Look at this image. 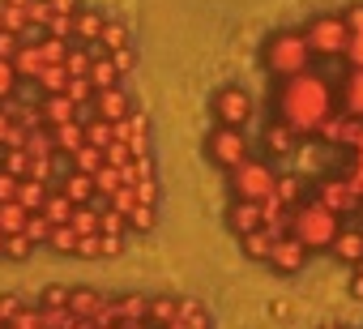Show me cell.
Here are the masks:
<instances>
[{
    "label": "cell",
    "mask_w": 363,
    "mask_h": 329,
    "mask_svg": "<svg viewBox=\"0 0 363 329\" xmlns=\"http://www.w3.org/2000/svg\"><path fill=\"white\" fill-rule=\"evenodd\" d=\"M94 189H99V197H103V201H111V197L124 189V180H120V172H116V167H107V162H103V172L94 176Z\"/></svg>",
    "instance_id": "34"
},
{
    "label": "cell",
    "mask_w": 363,
    "mask_h": 329,
    "mask_svg": "<svg viewBox=\"0 0 363 329\" xmlns=\"http://www.w3.org/2000/svg\"><path fill=\"white\" fill-rule=\"evenodd\" d=\"M116 141V128L103 120V116H94L90 124H86V145H94V150H107Z\"/></svg>",
    "instance_id": "31"
},
{
    "label": "cell",
    "mask_w": 363,
    "mask_h": 329,
    "mask_svg": "<svg viewBox=\"0 0 363 329\" xmlns=\"http://www.w3.org/2000/svg\"><path fill=\"white\" fill-rule=\"evenodd\" d=\"M99 218H103V214H99L94 206H77L73 218H69V227H73L77 235H99Z\"/></svg>",
    "instance_id": "32"
},
{
    "label": "cell",
    "mask_w": 363,
    "mask_h": 329,
    "mask_svg": "<svg viewBox=\"0 0 363 329\" xmlns=\"http://www.w3.org/2000/svg\"><path fill=\"white\" fill-rule=\"evenodd\" d=\"M333 111H337V107H333V86H329L320 73H312V69L286 77L282 90H278V120H282L295 137L320 133V124H325Z\"/></svg>",
    "instance_id": "1"
},
{
    "label": "cell",
    "mask_w": 363,
    "mask_h": 329,
    "mask_svg": "<svg viewBox=\"0 0 363 329\" xmlns=\"http://www.w3.org/2000/svg\"><path fill=\"white\" fill-rule=\"evenodd\" d=\"M103 22H107V13H103V9H82V13L73 18V39H77L82 48L99 43V39H103Z\"/></svg>",
    "instance_id": "14"
},
{
    "label": "cell",
    "mask_w": 363,
    "mask_h": 329,
    "mask_svg": "<svg viewBox=\"0 0 363 329\" xmlns=\"http://www.w3.org/2000/svg\"><path fill=\"white\" fill-rule=\"evenodd\" d=\"M0 30H9V35H30V22H26V9H18V5H5L0 0Z\"/></svg>",
    "instance_id": "27"
},
{
    "label": "cell",
    "mask_w": 363,
    "mask_h": 329,
    "mask_svg": "<svg viewBox=\"0 0 363 329\" xmlns=\"http://www.w3.org/2000/svg\"><path fill=\"white\" fill-rule=\"evenodd\" d=\"M0 257H5V235H0Z\"/></svg>",
    "instance_id": "56"
},
{
    "label": "cell",
    "mask_w": 363,
    "mask_h": 329,
    "mask_svg": "<svg viewBox=\"0 0 363 329\" xmlns=\"http://www.w3.org/2000/svg\"><path fill=\"white\" fill-rule=\"evenodd\" d=\"M329 252H333L337 261H346V265H359V261H363V231H359V227H342Z\"/></svg>",
    "instance_id": "16"
},
{
    "label": "cell",
    "mask_w": 363,
    "mask_h": 329,
    "mask_svg": "<svg viewBox=\"0 0 363 329\" xmlns=\"http://www.w3.org/2000/svg\"><path fill=\"white\" fill-rule=\"evenodd\" d=\"M295 141H299V137H295L282 120H274V124L265 128V145H269L274 154H291V150H295Z\"/></svg>",
    "instance_id": "28"
},
{
    "label": "cell",
    "mask_w": 363,
    "mask_h": 329,
    "mask_svg": "<svg viewBox=\"0 0 363 329\" xmlns=\"http://www.w3.org/2000/svg\"><path fill=\"white\" fill-rule=\"evenodd\" d=\"M39 111H43V124H48V128H56V124H69V120H77V107L69 103V94H48V103H43Z\"/></svg>",
    "instance_id": "17"
},
{
    "label": "cell",
    "mask_w": 363,
    "mask_h": 329,
    "mask_svg": "<svg viewBox=\"0 0 363 329\" xmlns=\"http://www.w3.org/2000/svg\"><path fill=\"white\" fill-rule=\"evenodd\" d=\"M5 5H18V9H26V5H30V0H5Z\"/></svg>",
    "instance_id": "55"
},
{
    "label": "cell",
    "mask_w": 363,
    "mask_h": 329,
    "mask_svg": "<svg viewBox=\"0 0 363 329\" xmlns=\"http://www.w3.org/2000/svg\"><path fill=\"white\" fill-rule=\"evenodd\" d=\"M73 210H77V206H73L60 189H52V193H48V201H43V218H48L52 227H65V223L73 218Z\"/></svg>",
    "instance_id": "23"
},
{
    "label": "cell",
    "mask_w": 363,
    "mask_h": 329,
    "mask_svg": "<svg viewBox=\"0 0 363 329\" xmlns=\"http://www.w3.org/2000/svg\"><path fill=\"white\" fill-rule=\"evenodd\" d=\"M342 22H346L350 35H363V5H350V9L342 13Z\"/></svg>",
    "instance_id": "52"
},
{
    "label": "cell",
    "mask_w": 363,
    "mask_h": 329,
    "mask_svg": "<svg viewBox=\"0 0 363 329\" xmlns=\"http://www.w3.org/2000/svg\"><path fill=\"white\" fill-rule=\"evenodd\" d=\"M26 223H30V214L18 201L0 206V235H26Z\"/></svg>",
    "instance_id": "24"
},
{
    "label": "cell",
    "mask_w": 363,
    "mask_h": 329,
    "mask_svg": "<svg viewBox=\"0 0 363 329\" xmlns=\"http://www.w3.org/2000/svg\"><path fill=\"white\" fill-rule=\"evenodd\" d=\"M65 94H69V103H73V107H90L99 90L90 86V77H69V90H65Z\"/></svg>",
    "instance_id": "36"
},
{
    "label": "cell",
    "mask_w": 363,
    "mask_h": 329,
    "mask_svg": "<svg viewBox=\"0 0 363 329\" xmlns=\"http://www.w3.org/2000/svg\"><path fill=\"white\" fill-rule=\"evenodd\" d=\"M90 60H94L90 48L77 43V48H69V56H65V73H69V77H86V73H90Z\"/></svg>",
    "instance_id": "35"
},
{
    "label": "cell",
    "mask_w": 363,
    "mask_h": 329,
    "mask_svg": "<svg viewBox=\"0 0 363 329\" xmlns=\"http://www.w3.org/2000/svg\"><path fill=\"white\" fill-rule=\"evenodd\" d=\"M99 235L124 240V235H128V218H124L120 210H103V218H99Z\"/></svg>",
    "instance_id": "38"
},
{
    "label": "cell",
    "mask_w": 363,
    "mask_h": 329,
    "mask_svg": "<svg viewBox=\"0 0 363 329\" xmlns=\"http://www.w3.org/2000/svg\"><path fill=\"white\" fill-rule=\"evenodd\" d=\"M308 257H312V252H308L299 240L278 235V240H274V248H269V261H265V265H274L278 274H299V269L308 265Z\"/></svg>",
    "instance_id": "10"
},
{
    "label": "cell",
    "mask_w": 363,
    "mask_h": 329,
    "mask_svg": "<svg viewBox=\"0 0 363 329\" xmlns=\"http://www.w3.org/2000/svg\"><path fill=\"white\" fill-rule=\"evenodd\" d=\"M18 82H22V77H18L13 60H0V103H5V99H9V94L18 90Z\"/></svg>",
    "instance_id": "43"
},
{
    "label": "cell",
    "mask_w": 363,
    "mask_h": 329,
    "mask_svg": "<svg viewBox=\"0 0 363 329\" xmlns=\"http://www.w3.org/2000/svg\"><path fill=\"white\" fill-rule=\"evenodd\" d=\"M342 60H346L350 69H363V35H350V39H346V52H342Z\"/></svg>",
    "instance_id": "46"
},
{
    "label": "cell",
    "mask_w": 363,
    "mask_h": 329,
    "mask_svg": "<svg viewBox=\"0 0 363 329\" xmlns=\"http://www.w3.org/2000/svg\"><path fill=\"white\" fill-rule=\"evenodd\" d=\"M52 5V13H60V18H77L82 13V0H48Z\"/></svg>",
    "instance_id": "53"
},
{
    "label": "cell",
    "mask_w": 363,
    "mask_h": 329,
    "mask_svg": "<svg viewBox=\"0 0 363 329\" xmlns=\"http://www.w3.org/2000/svg\"><path fill=\"white\" fill-rule=\"evenodd\" d=\"M342 107H346V116H359V120H363V69H350V73H346Z\"/></svg>",
    "instance_id": "19"
},
{
    "label": "cell",
    "mask_w": 363,
    "mask_h": 329,
    "mask_svg": "<svg viewBox=\"0 0 363 329\" xmlns=\"http://www.w3.org/2000/svg\"><path fill=\"white\" fill-rule=\"evenodd\" d=\"M52 133V145H56V154H73V150H82L86 145V124L82 120H69V124H56V128H48Z\"/></svg>",
    "instance_id": "15"
},
{
    "label": "cell",
    "mask_w": 363,
    "mask_h": 329,
    "mask_svg": "<svg viewBox=\"0 0 363 329\" xmlns=\"http://www.w3.org/2000/svg\"><path fill=\"white\" fill-rule=\"evenodd\" d=\"M69 172H82V176H99L103 172V150H94V145H82V150H73L69 154Z\"/></svg>",
    "instance_id": "20"
},
{
    "label": "cell",
    "mask_w": 363,
    "mask_h": 329,
    "mask_svg": "<svg viewBox=\"0 0 363 329\" xmlns=\"http://www.w3.org/2000/svg\"><path fill=\"white\" fill-rule=\"evenodd\" d=\"M274 197L282 201V210H295L299 201H308V189H303L299 176H278L274 180Z\"/></svg>",
    "instance_id": "18"
},
{
    "label": "cell",
    "mask_w": 363,
    "mask_h": 329,
    "mask_svg": "<svg viewBox=\"0 0 363 329\" xmlns=\"http://www.w3.org/2000/svg\"><path fill=\"white\" fill-rule=\"evenodd\" d=\"M22 43H26V39H18V35H9V30H0V60H13V56L22 52Z\"/></svg>",
    "instance_id": "48"
},
{
    "label": "cell",
    "mask_w": 363,
    "mask_h": 329,
    "mask_svg": "<svg viewBox=\"0 0 363 329\" xmlns=\"http://www.w3.org/2000/svg\"><path fill=\"white\" fill-rule=\"evenodd\" d=\"M22 308H26V303H22L18 295H0V320H5V325H9V320L22 312Z\"/></svg>",
    "instance_id": "50"
},
{
    "label": "cell",
    "mask_w": 363,
    "mask_h": 329,
    "mask_svg": "<svg viewBox=\"0 0 363 329\" xmlns=\"http://www.w3.org/2000/svg\"><path fill=\"white\" fill-rule=\"evenodd\" d=\"M18 176H9V172H0V206H9V201H18Z\"/></svg>",
    "instance_id": "47"
},
{
    "label": "cell",
    "mask_w": 363,
    "mask_h": 329,
    "mask_svg": "<svg viewBox=\"0 0 363 329\" xmlns=\"http://www.w3.org/2000/svg\"><path fill=\"white\" fill-rule=\"evenodd\" d=\"M308 60H312V52H308V43H303V30H282V35H274V39L265 43V69L278 73L282 82L295 77V73H303Z\"/></svg>",
    "instance_id": "3"
},
{
    "label": "cell",
    "mask_w": 363,
    "mask_h": 329,
    "mask_svg": "<svg viewBox=\"0 0 363 329\" xmlns=\"http://www.w3.org/2000/svg\"><path fill=\"white\" fill-rule=\"evenodd\" d=\"M231 176V193H235V201H265V197H274V172L265 167L261 158H248V162H240L235 172H227Z\"/></svg>",
    "instance_id": "4"
},
{
    "label": "cell",
    "mask_w": 363,
    "mask_h": 329,
    "mask_svg": "<svg viewBox=\"0 0 363 329\" xmlns=\"http://www.w3.org/2000/svg\"><path fill=\"white\" fill-rule=\"evenodd\" d=\"M337 231H342V218L337 214H329L320 201H299L295 210H286V235L291 240H299L308 252H325V248H333V240H337Z\"/></svg>",
    "instance_id": "2"
},
{
    "label": "cell",
    "mask_w": 363,
    "mask_h": 329,
    "mask_svg": "<svg viewBox=\"0 0 363 329\" xmlns=\"http://www.w3.org/2000/svg\"><path fill=\"white\" fill-rule=\"evenodd\" d=\"M30 252H35V244H30L26 235H5V257H9V261H26Z\"/></svg>",
    "instance_id": "41"
},
{
    "label": "cell",
    "mask_w": 363,
    "mask_h": 329,
    "mask_svg": "<svg viewBox=\"0 0 363 329\" xmlns=\"http://www.w3.org/2000/svg\"><path fill=\"white\" fill-rule=\"evenodd\" d=\"M39 56H43V65H65V56H69V43L65 39H39Z\"/></svg>",
    "instance_id": "39"
},
{
    "label": "cell",
    "mask_w": 363,
    "mask_h": 329,
    "mask_svg": "<svg viewBox=\"0 0 363 329\" xmlns=\"http://www.w3.org/2000/svg\"><path fill=\"white\" fill-rule=\"evenodd\" d=\"M240 248L252 257V261H269V248H274V235L269 231H252V235H240Z\"/></svg>",
    "instance_id": "29"
},
{
    "label": "cell",
    "mask_w": 363,
    "mask_h": 329,
    "mask_svg": "<svg viewBox=\"0 0 363 329\" xmlns=\"http://www.w3.org/2000/svg\"><path fill=\"white\" fill-rule=\"evenodd\" d=\"M206 154H210L214 167H223V172H235L240 162H248V158H252V154H248L244 133H240V128H223V124L206 137Z\"/></svg>",
    "instance_id": "6"
},
{
    "label": "cell",
    "mask_w": 363,
    "mask_h": 329,
    "mask_svg": "<svg viewBox=\"0 0 363 329\" xmlns=\"http://www.w3.org/2000/svg\"><path fill=\"white\" fill-rule=\"evenodd\" d=\"M111 65H116V73H120V77H128V73H133V65H137L133 48H124V52H111Z\"/></svg>",
    "instance_id": "49"
},
{
    "label": "cell",
    "mask_w": 363,
    "mask_h": 329,
    "mask_svg": "<svg viewBox=\"0 0 363 329\" xmlns=\"http://www.w3.org/2000/svg\"><path fill=\"white\" fill-rule=\"evenodd\" d=\"M5 329H43V312H39V308H22Z\"/></svg>",
    "instance_id": "45"
},
{
    "label": "cell",
    "mask_w": 363,
    "mask_h": 329,
    "mask_svg": "<svg viewBox=\"0 0 363 329\" xmlns=\"http://www.w3.org/2000/svg\"><path fill=\"white\" fill-rule=\"evenodd\" d=\"M48 184H39V180H22L18 184V206L26 210V214H43V201H48Z\"/></svg>",
    "instance_id": "22"
},
{
    "label": "cell",
    "mask_w": 363,
    "mask_h": 329,
    "mask_svg": "<svg viewBox=\"0 0 363 329\" xmlns=\"http://www.w3.org/2000/svg\"><path fill=\"white\" fill-rule=\"evenodd\" d=\"M30 154L26 150H0V172H9V176H18V180H30Z\"/></svg>",
    "instance_id": "26"
},
{
    "label": "cell",
    "mask_w": 363,
    "mask_h": 329,
    "mask_svg": "<svg viewBox=\"0 0 363 329\" xmlns=\"http://www.w3.org/2000/svg\"><path fill=\"white\" fill-rule=\"evenodd\" d=\"M26 22H30L35 35L48 30V22H52V5H48V0H30V5H26Z\"/></svg>",
    "instance_id": "40"
},
{
    "label": "cell",
    "mask_w": 363,
    "mask_h": 329,
    "mask_svg": "<svg viewBox=\"0 0 363 329\" xmlns=\"http://www.w3.org/2000/svg\"><path fill=\"white\" fill-rule=\"evenodd\" d=\"M312 201H320V206H325L329 214H337V218H354V214L363 210V201L350 193V184H346L342 176H325V180H316Z\"/></svg>",
    "instance_id": "7"
},
{
    "label": "cell",
    "mask_w": 363,
    "mask_h": 329,
    "mask_svg": "<svg viewBox=\"0 0 363 329\" xmlns=\"http://www.w3.org/2000/svg\"><path fill=\"white\" fill-rule=\"evenodd\" d=\"M13 69H18V77H39V69H48L43 65V56H39V43H22V52L13 56Z\"/></svg>",
    "instance_id": "25"
},
{
    "label": "cell",
    "mask_w": 363,
    "mask_h": 329,
    "mask_svg": "<svg viewBox=\"0 0 363 329\" xmlns=\"http://www.w3.org/2000/svg\"><path fill=\"white\" fill-rule=\"evenodd\" d=\"M9 133H13V120H9V111H0V145L9 141Z\"/></svg>",
    "instance_id": "54"
},
{
    "label": "cell",
    "mask_w": 363,
    "mask_h": 329,
    "mask_svg": "<svg viewBox=\"0 0 363 329\" xmlns=\"http://www.w3.org/2000/svg\"><path fill=\"white\" fill-rule=\"evenodd\" d=\"M26 154H30V158H56L52 133H48V128H35V133L26 137Z\"/></svg>",
    "instance_id": "37"
},
{
    "label": "cell",
    "mask_w": 363,
    "mask_h": 329,
    "mask_svg": "<svg viewBox=\"0 0 363 329\" xmlns=\"http://www.w3.org/2000/svg\"><path fill=\"white\" fill-rule=\"evenodd\" d=\"M94 111H99L107 124H120L128 111H137V103L124 94V86H107V90H99V94H94Z\"/></svg>",
    "instance_id": "11"
},
{
    "label": "cell",
    "mask_w": 363,
    "mask_h": 329,
    "mask_svg": "<svg viewBox=\"0 0 363 329\" xmlns=\"http://www.w3.org/2000/svg\"><path fill=\"white\" fill-rule=\"evenodd\" d=\"M227 218H231V231H235V235H252V231H265V218H261V201H231Z\"/></svg>",
    "instance_id": "12"
},
{
    "label": "cell",
    "mask_w": 363,
    "mask_h": 329,
    "mask_svg": "<svg viewBox=\"0 0 363 329\" xmlns=\"http://www.w3.org/2000/svg\"><path fill=\"white\" fill-rule=\"evenodd\" d=\"M107 299H111V295H103L99 286H73V291H69V312H73V316H90V320H94V316L107 308Z\"/></svg>",
    "instance_id": "13"
},
{
    "label": "cell",
    "mask_w": 363,
    "mask_h": 329,
    "mask_svg": "<svg viewBox=\"0 0 363 329\" xmlns=\"http://www.w3.org/2000/svg\"><path fill=\"white\" fill-rule=\"evenodd\" d=\"M214 116L223 128H244L252 120V94L240 90V86H223L218 99H214Z\"/></svg>",
    "instance_id": "8"
},
{
    "label": "cell",
    "mask_w": 363,
    "mask_h": 329,
    "mask_svg": "<svg viewBox=\"0 0 363 329\" xmlns=\"http://www.w3.org/2000/svg\"><path fill=\"white\" fill-rule=\"evenodd\" d=\"M359 133H363V120L359 116H346V111H333L325 124H320V141L325 145H342V150H354V141H359Z\"/></svg>",
    "instance_id": "9"
},
{
    "label": "cell",
    "mask_w": 363,
    "mask_h": 329,
    "mask_svg": "<svg viewBox=\"0 0 363 329\" xmlns=\"http://www.w3.org/2000/svg\"><path fill=\"white\" fill-rule=\"evenodd\" d=\"M346 39H350V30H346L342 13H320V18L303 30V43H308L312 56H342V52H346Z\"/></svg>",
    "instance_id": "5"
},
{
    "label": "cell",
    "mask_w": 363,
    "mask_h": 329,
    "mask_svg": "<svg viewBox=\"0 0 363 329\" xmlns=\"http://www.w3.org/2000/svg\"><path fill=\"white\" fill-rule=\"evenodd\" d=\"M69 291H73V286H65V282H52V286L43 291L39 308H69Z\"/></svg>",
    "instance_id": "42"
},
{
    "label": "cell",
    "mask_w": 363,
    "mask_h": 329,
    "mask_svg": "<svg viewBox=\"0 0 363 329\" xmlns=\"http://www.w3.org/2000/svg\"><path fill=\"white\" fill-rule=\"evenodd\" d=\"M77 240H82V235H77V231L65 223V227H52V235H48V248H52V252H65V257H73V252H77Z\"/></svg>",
    "instance_id": "33"
},
{
    "label": "cell",
    "mask_w": 363,
    "mask_h": 329,
    "mask_svg": "<svg viewBox=\"0 0 363 329\" xmlns=\"http://www.w3.org/2000/svg\"><path fill=\"white\" fill-rule=\"evenodd\" d=\"M99 48H103L107 56H111V52H124V48H133V43H128V26H124L120 18H111V13H107V22H103V39H99Z\"/></svg>",
    "instance_id": "21"
},
{
    "label": "cell",
    "mask_w": 363,
    "mask_h": 329,
    "mask_svg": "<svg viewBox=\"0 0 363 329\" xmlns=\"http://www.w3.org/2000/svg\"><path fill=\"white\" fill-rule=\"evenodd\" d=\"M48 235H52V223H48L43 214H30V223H26V240H30V244H48Z\"/></svg>",
    "instance_id": "44"
},
{
    "label": "cell",
    "mask_w": 363,
    "mask_h": 329,
    "mask_svg": "<svg viewBox=\"0 0 363 329\" xmlns=\"http://www.w3.org/2000/svg\"><path fill=\"white\" fill-rule=\"evenodd\" d=\"M48 94H65L69 90V73H65V65H48V69H39V77H35Z\"/></svg>",
    "instance_id": "30"
},
{
    "label": "cell",
    "mask_w": 363,
    "mask_h": 329,
    "mask_svg": "<svg viewBox=\"0 0 363 329\" xmlns=\"http://www.w3.org/2000/svg\"><path fill=\"white\" fill-rule=\"evenodd\" d=\"M342 180H346V184H350V193L363 201V162H350V172H346Z\"/></svg>",
    "instance_id": "51"
}]
</instances>
